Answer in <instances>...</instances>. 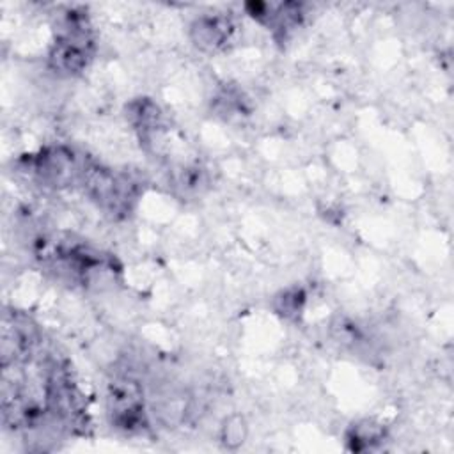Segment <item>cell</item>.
Here are the masks:
<instances>
[{
  "mask_svg": "<svg viewBox=\"0 0 454 454\" xmlns=\"http://www.w3.org/2000/svg\"><path fill=\"white\" fill-rule=\"evenodd\" d=\"M206 184V174L199 167H186L181 170L177 177V186H181L186 193H197Z\"/></svg>",
  "mask_w": 454,
  "mask_h": 454,
  "instance_id": "7c38bea8",
  "label": "cell"
},
{
  "mask_svg": "<svg viewBox=\"0 0 454 454\" xmlns=\"http://www.w3.org/2000/svg\"><path fill=\"white\" fill-rule=\"evenodd\" d=\"M126 121L138 133L142 142H149L163 128V112L151 98H135L124 108Z\"/></svg>",
  "mask_w": 454,
  "mask_h": 454,
  "instance_id": "8992f818",
  "label": "cell"
},
{
  "mask_svg": "<svg viewBox=\"0 0 454 454\" xmlns=\"http://www.w3.org/2000/svg\"><path fill=\"white\" fill-rule=\"evenodd\" d=\"M301 20H303L301 4L284 2V4H271L270 16L264 25H268L275 32V35H280L284 39L294 28L300 27Z\"/></svg>",
  "mask_w": 454,
  "mask_h": 454,
  "instance_id": "ba28073f",
  "label": "cell"
},
{
  "mask_svg": "<svg viewBox=\"0 0 454 454\" xmlns=\"http://www.w3.org/2000/svg\"><path fill=\"white\" fill-rule=\"evenodd\" d=\"M105 401L108 420L115 429L138 433L147 426L144 388L135 378L121 374L110 380Z\"/></svg>",
  "mask_w": 454,
  "mask_h": 454,
  "instance_id": "3957f363",
  "label": "cell"
},
{
  "mask_svg": "<svg viewBox=\"0 0 454 454\" xmlns=\"http://www.w3.org/2000/svg\"><path fill=\"white\" fill-rule=\"evenodd\" d=\"M248 436V424L245 420L243 415H229L223 422H222V427H220V442L225 449H238L245 443Z\"/></svg>",
  "mask_w": 454,
  "mask_h": 454,
  "instance_id": "8fae6325",
  "label": "cell"
},
{
  "mask_svg": "<svg viewBox=\"0 0 454 454\" xmlns=\"http://www.w3.org/2000/svg\"><path fill=\"white\" fill-rule=\"evenodd\" d=\"M80 186L87 197L110 218H126L140 193L138 183L126 172H117L96 163H85Z\"/></svg>",
  "mask_w": 454,
  "mask_h": 454,
  "instance_id": "7a4b0ae2",
  "label": "cell"
},
{
  "mask_svg": "<svg viewBox=\"0 0 454 454\" xmlns=\"http://www.w3.org/2000/svg\"><path fill=\"white\" fill-rule=\"evenodd\" d=\"M234 23L225 14H202L190 25V39L195 48L216 53L227 46L234 34Z\"/></svg>",
  "mask_w": 454,
  "mask_h": 454,
  "instance_id": "5b68a950",
  "label": "cell"
},
{
  "mask_svg": "<svg viewBox=\"0 0 454 454\" xmlns=\"http://www.w3.org/2000/svg\"><path fill=\"white\" fill-rule=\"evenodd\" d=\"M85 161L67 145H46L30 158V170L34 177L53 190H64L80 184Z\"/></svg>",
  "mask_w": 454,
  "mask_h": 454,
  "instance_id": "277c9868",
  "label": "cell"
},
{
  "mask_svg": "<svg viewBox=\"0 0 454 454\" xmlns=\"http://www.w3.org/2000/svg\"><path fill=\"white\" fill-rule=\"evenodd\" d=\"M213 106L215 110L231 119V117H236V115H247L248 114V103L245 99V96L241 94V90L234 89V87H223L216 96H215V101H213Z\"/></svg>",
  "mask_w": 454,
  "mask_h": 454,
  "instance_id": "30bf717a",
  "label": "cell"
},
{
  "mask_svg": "<svg viewBox=\"0 0 454 454\" xmlns=\"http://www.w3.org/2000/svg\"><path fill=\"white\" fill-rule=\"evenodd\" d=\"M387 438V427L376 419H360L348 426L344 433L346 447L353 452L372 450Z\"/></svg>",
  "mask_w": 454,
  "mask_h": 454,
  "instance_id": "52a82bcc",
  "label": "cell"
},
{
  "mask_svg": "<svg viewBox=\"0 0 454 454\" xmlns=\"http://www.w3.org/2000/svg\"><path fill=\"white\" fill-rule=\"evenodd\" d=\"M94 53L92 25L83 9L71 7L57 21V37L48 51V66L66 76L87 69Z\"/></svg>",
  "mask_w": 454,
  "mask_h": 454,
  "instance_id": "6da1fadb",
  "label": "cell"
},
{
  "mask_svg": "<svg viewBox=\"0 0 454 454\" xmlns=\"http://www.w3.org/2000/svg\"><path fill=\"white\" fill-rule=\"evenodd\" d=\"M307 303V293L300 286H291L282 291H278L273 296L271 307L277 316H280L286 321H296L303 314Z\"/></svg>",
  "mask_w": 454,
  "mask_h": 454,
  "instance_id": "9c48e42d",
  "label": "cell"
}]
</instances>
